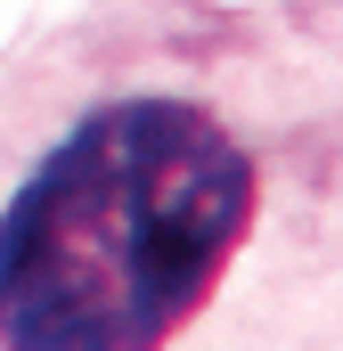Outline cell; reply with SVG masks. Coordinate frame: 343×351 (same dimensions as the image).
Masks as SVG:
<instances>
[{
  "instance_id": "1",
  "label": "cell",
  "mask_w": 343,
  "mask_h": 351,
  "mask_svg": "<svg viewBox=\"0 0 343 351\" xmlns=\"http://www.w3.org/2000/svg\"><path fill=\"white\" fill-rule=\"evenodd\" d=\"M254 229V156L196 98H106L0 204V351H164Z\"/></svg>"
}]
</instances>
